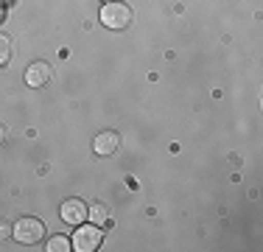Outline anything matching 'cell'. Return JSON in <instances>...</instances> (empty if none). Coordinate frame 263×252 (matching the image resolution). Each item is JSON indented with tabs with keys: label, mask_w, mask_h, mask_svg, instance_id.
I'll return each mask as SVG.
<instances>
[{
	"label": "cell",
	"mask_w": 263,
	"mask_h": 252,
	"mask_svg": "<svg viewBox=\"0 0 263 252\" xmlns=\"http://www.w3.org/2000/svg\"><path fill=\"white\" fill-rule=\"evenodd\" d=\"M101 238H104V232H101L98 224H92V222L84 224L81 222L76 227V232H73V238H70V247L76 252H92V249L101 247Z\"/></svg>",
	"instance_id": "1"
},
{
	"label": "cell",
	"mask_w": 263,
	"mask_h": 252,
	"mask_svg": "<svg viewBox=\"0 0 263 252\" xmlns=\"http://www.w3.org/2000/svg\"><path fill=\"white\" fill-rule=\"evenodd\" d=\"M101 23L112 31H121L132 23V9L121 0H106L104 9H101Z\"/></svg>",
	"instance_id": "2"
},
{
	"label": "cell",
	"mask_w": 263,
	"mask_h": 252,
	"mask_svg": "<svg viewBox=\"0 0 263 252\" xmlns=\"http://www.w3.org/2000/svg\"><path fill=\"white\" fill-rule=\"evenodd\" d=\"M11 236H14L20 244H40L42 238H45V224H42L40 219H34V216H23L20 222L14 224Z\"/></svg>",
	"instance_id": "3"
},
{
	"label": "cell",
	"mask_w": 263,
	"mask_h": 252,
	"mask_svg": "<svg viewBox=\"0 0 263 252\" xmlns=\"http://www.w3.org/2000/svg\"><path fill=\"white\" fill-rule=\"evenodd\" d=\"M62 222L65 224H81V222H87V205L81 199H67V202H62Z\"/></svg>",
	"instance_id": "4"
},
{
	"label": "cell",
	"mask_w": 263,
	"mask_h": 252,
	"mask_svg": "<svg viewBox=\"0 0 263 252\" xmlns=\"http://www.w3.org/2000/svg\"><path fill=\"white\" fill-rule=\"evenodd\" d=\"M118 146H121V135H118V132H101V135H96V140H92V151L101 154V157L115 154Z\"/></svg>",
	"instance_id": "5"
},
{
	"label": "cell",
	"mask_w": 263,
	"mask_h": 252,
	"mask_svg": "<svg viewBox=\"0 0 263 252\" xmlns=\"http://www.w3.org/2000/svg\"><path fill=\"white\" fill-rule=\"evenodd\" d=\"M51 81V67L45 62H31L26 70V84L28 87H45Z\"/></svg>",
	"instance_id": "6"
},
{
	"label": "cell",
	"mask_w": 263,
	"mask_h": 252,
	"mask_svg": "<svg viewBox=\"0 0 263 252\" xmlns=\"http://www.w3.org/2000/svg\"><path fill=\"white\" fill-rule=\"evenodd\" d=\"M87 219H90L92 224H106L109 222V207H106L104 202H96L92 207H87Z\"/></svg>",
	"instance_id": "7"
},
{
	"label": "cell",
	"mask_w": 263,
	"mask_h": 252,
	"mask_svg": "<svg viewBox=\"0 0 263 252\" xmlns=\"http://www.w3.org/2000/svg\"><path fill=\"white\" fill-rule=\"evenodd\" d=\"M11 62V40L0 34V67H6Z\"/></svg>",
	"instance_id": "8"
},
{
	"label": "cell",
	"mask_w": 263,
	"mask_h": 252,
	"mask_svg": "<svg viewBox=\"0 0 263 252\" xmlns=\"http://www.w3.org/2000/svg\"><path fill=\"white\" fill-rule=\"evenodd\" d=\"M48 249L51 252H67L70 249V241H67L65 236H53L51 241H48Z\"/></svg>",
	"instance_id": "9"
},
{
	"label": "cell",
	"mask_w": 263,
	"mask_h": 252,
	"mask_svg": "<svg viewBox=\"0 0 263 252\" xmlns=\"http://www.w3.org/2000/svg\"><path fill=\"white\" fill-rule=\"evenodd\" d=\"M9 236H11L9 224H6V222H0V241H3V238H9Z\"/></svg>",
	"instance_id": "10"
},
{
	"label": "cell",
	"mask_w": 263,
	"mask_h": 252,
	"mask_svg": "<svg viewBox=\"0 0 263 252\" xmlns=\"http://www.w3.org/2000/svg\"><path fill=\"white\" fill-rule=\"evenodd\" d=\"M3 140H6V129L0 126V143H3Z\"/></svg>",
	"instance_id": "11"
}]
</instances>
